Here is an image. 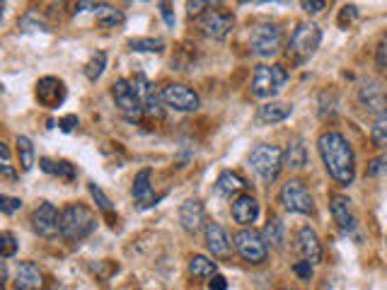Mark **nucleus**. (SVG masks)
I'll list each match as a JSON object with an SVG mask.
<instances>
[{
  "mask_svg": "<svg viewBox=\"0 0 387 290\" xmlns=\"http://www.w3.org/2000/svg\"><path fill=\"white\" fill-rule=\"evenodd\" d=\"M293 114V104L286 102H266L264 106H259L257 111V121L259 123H281Z\"/></svg>",
  "mask_w": 387,
  "mask_h": 290,
  "instance_id": "24",
  "label": "nucleus"
},
{
  "mask_svg": "<svg viewBox=\"0 0 387 290\" xmlns=\"http://www.w3.org/2000/svg\"><path fill=\"white\" fill-rule=\"evenodd\" d=\"M295 249H298V254L303 256V261H308V264H320L322 261V244H320V237H317V233L313 228H300L298 235H295Z\"/></svg>",
  "mask_w": 387,
  "mask_h": 290,
  "instance_id": "15",
  "label": "nucleus"
},
{
  "mask_svg": "<svg viewBox=\"0 0 387 290\" xmlns=\"http://www.w3.org/2000/svg\"><path fill=\"white\" fill-rule=\"evenodd\" d=\"M44 288V273L32 261H20L15 271V290H41Z\"/></svg>",
  "mask_w": 387,
  "mask_h": 290,
  "instance_id": "18",
  "label": "nucleus"
},
{
  "mask_svg": "<svg viewBox=\"0 0 387 290\" xmlns=\"http://www.w3.org/2000/svg\"><path fill=\"white\" fill-rule=\"evenodd\" d=\"M278 201L283 203V208L290 213H300V216H313L315 213V201L310 196L308 186L300 179H288L278 191Z\"/></svg>",
  "mask_w": 387,
  "mask_h": 290,
  "instance_id": "7",
  "label": "nucleus"
},
{
  "mask_svg": "<svg viewBox=\"0 0 387 290\" xmlns=\"http://www.w3.org/2000/svg\"><path fill=\"white\" fill-rule=\"evenodd\" d=\"M259 218V203L250 193H242L233 201V220L240 225H252Z\"/></svg>",
  "mask_w": 387,
  "mask_h": 290,
  "instance_id": "21",
  "label": "nucleus"
},
{
  "mask_svg": "<svg viewBox=\"0 0 387 290\" xmlns=\"http://www.w3.org/2000/svg\"><path fill=\"white\" fill-rule=\"evenodd\" d=\"M208 288H211V290H225V288H228V281H225L220 273H213L211 281H208Z\"/></svg>",
  "mask_w": 387,
  "mask_h": 290,
  "instance_id": "44",
  "label": "nucleus"
},
{
  "mask_svg": "<svg viewBox=\"0 0 387 290\" xmlns=\"http://www.w3.org/2000/svg\"><path fill=\"white\" fill-rule=\"evenodd\" d=\"M97 230V216L83 203H71L61 211L58 220V235L68 242H80L90 237Z\"/></svg>",
  "mask_w": 387,
  "mask_h": 290,
  "instance_id": "2",
  "label": "nucleus"
},
{
  "mask_svg": "<svg viewBox=\"0 0 387 290\" xmlns=\"http://www.w3.org/2000/svg\"><path fill=\"white\" fill-rule=\"evenodd\" d=\"M36 99H39V104L46 106V109L61 106L63 99H66V85H63V80L53 78V75L39 78V83H36Z\"/></svg>",
  "mask_w": 387,
  "mask_h": 290,
  "instance_id": "13",
  "label": "nucleus"
},
{
  "mask_svg": "<svg viewBox=\"0 0 387 290\" xmlns=\"http://www.w3.org/2000/svg\"><path fill=\"white\" fill-rule=\"evenodd\" d=\"M233 242H235L238 254L245 261H250V264H264L266 261L269 247H266V242L262 240L259 233H254V230H240V233H235Z\"/></svg>",
  "mask_w": 387,
  "mask_h": 290,
  "instance_id": "9",
  "label": "nucleus"
},
{
  "mask_svg": "<svg viewBox=\"0 0 387 290\" xmlns=\"http://www.w3.org/2000/svg\"><path fill=\"white\" fill-rule=\"evenodd\" d=\"M0 20H3V8H0Z\"/></svg>",
  "mask_w": 387,
  "mask_h": 290,
  "instance_id": "52",
  "label": "nucleus"
},
{
  "mask_svg": "<svg viewBox=\"0 0 387 290\" xmlns=\"http://www.w3.org/2000/svg\"><path fill=\"white\" fill-rule=\"evenodd\" d=\"M150 177H153V172L145 167V170L138 172L136 179H133L131 193H133V201L138 203V208H150L158 203V196H155L153 184H150Z\"/></svg>",
  "mask_w": 387,
  "mask_h": 290,
  "instance_id": "20",
  "label": "nucleus"
},
{
  "mask_svg": "<svg viewBox=\"0 0 387 290\" xmlns=\"http://www.w3.org/2000/svg\"><path fill=\"white\" fill-rule=\"evenodd\" d=\"M0 172H3V174H5V177H10V179H15V170H13V167H10V165H8V163H3V165H0Z\"/></svg>",
  "mask_w": 387,
  "mask_h": 290,
  "instance_id": "49",
  "label": "nucleus"
},
{
  "mask_svg": "<svg viewBox=\"0 0 387 290\" xmlns=\"http://www.w3.org/2000/svg\"><path fill=\"white\" fill-rule=\"evenodd\" d=\"M325 0H300V8L305 10L308 15H320L325 10Z\"/></svg>",
  "mask_w": 387,
  "mask_h": 290,
  "instance_id": "40",
  "label": "nucleus"
},
{
  "mask_svg": "<svg viewBox=\"0 0 387 290\" xmlns=\"http://www.w3.org/2000/svg\"><path fill=\"white\" fill-rule=\"evenodd\" d=\"M240 3H250V0H240Z\"/></svg>",
  "mask_w": 387,
  "mask_h": 290,
  "instance_id": "54",
  "label": "nucleus"
},
{
  "mask_svg": "<svg viewBox=\"0 0 387 290\" xmlns=\"http://www.w3.org/2000/svg\"><path fill=\"white\" fill-rule=\"evenodd\" d=\"M111 99L119 106L121 116L126 121H141V116L145 114L141 99H138L136 90H133V85L128 83V80H116V83L111 85Z\"/></svg>",
  "mask_w": 387,
  "mask_h": 290,
  "instance_id": "8",
  "label": "nucleus"
},
{
  "mask_svg": "<svg viewBox=\"0 0 387 290\" xmlns=\"http://www.w3.org/2000/svg\"><path fill=\"white\" fill-rule=\"evenodd\" d=\"M131 51H145V53H160L165 48L163 39H155V36H138V39L128 41Z\"/></svg>",
  "mask_w": 387,
  "mask_h": 290,
  "instance_id": "31",
  "label": "nucleus"
},
{
  "mask_svg": "<svg viewBox=\"0 0 387 290\" xmlns=\"http://www.w3.org/2000/svg\"><path fill=\"white\" fill-rule=\"evenodd\" d=\"M95 18H97V25L109 29V27H116L123 22V13L114 5H107V3H97L95 8Z\"/></svg>",
  "mask_w": 387,
  "mask_h": 290,
  "instance_id": "26",
  "label": "nucleus"
},
{
  "mask_svg": "<svg viewBox=\"0 0 387 290\" xmlns=\"http://www.w3.org/2000/svg\"><path fill=\"white\" fill-rule=\"evenodd\" d=\"M160 15H163L165 25H168V27H175V15H172L170 0H160Z\"/></svg>",
  "mask_w": 387,
  "mask_h": 290,
  "instance_id": "42",
  "label": "nucleus"
},
{
  "mask_svg": "<svg viewBox=\"0 0 387 290\" xmlns=\"http://www.w3.org/2000/svg\"><path fill=\"white\" fill-rule=\"evenodd\" d=\"M206 249L213 256H225L230 251V240L218 223H206Z\"/></svg>",
  "mask_w": 387,
  "mask_h": 290,
  "instance_id": "23",
  "label": "nucleus"
},
{
  "mask_svg": "<svg viewBox=\"0 0 387 290\" xmlns=\"http://www.w3.org/2000/svg\"><path fill=\"white\" fill-rule=\"evenodd\" d=\"M97 3L95 0H78V5H75V13H88V10H93L95 13Z\"/></svg>",
  "mask_w": 387,
  "mask_h": 290,
  "instance_id": "46",
  "label": "nucleus"
},
{
  "mask_svg": "<svg viewBox=\"0 0 387 290\" xmlns=\"http://www.w3.org/2000/svg\"><path fill=\"white\" fill-rule=\"evenodd\" d=\"M8 158H10V150H8V145H5L3 141H0V160H3V163H8Z\"/></svg>",
  "mask_w": 387,
  "mask_h": 290,
  "instance_id": "50",
  "label": "nucleus"
},
{
  "mask_svg": "<svg viewBox=\"0 0 387 290\" xmlns=\"http://www.w3.org/2000/svg\"><path fill=\"white\" fill-rule=\"evenodd\" d=\"M317 150L330 177L341 186L353 184L356 179V155L346 138L339 131H325L317 138Z\"/></svg>",
  "mask_w": 387,
  "mask_h": 290,
  "instance_id": "1",
  "label": "nucleus"
},
{
  "mask_svg": "<svg viewBox=\"0 0 387 290\" xmlns=\"http://www.w3.org/2000/svg\"><path fill=\"white\" fill-rule=\"evenodd\" d=\"M283 46V32L278 25L271 22H257L250 27V48L254 56L271 58Z\"/></svg>",
  "mask_w": 387,
  "mask_h": 290,
  "instance_id": "5",
  "label": "nucleus"
},
{
  "mask_svg": "<svg viewBox=\"0 0 387 290\" xmlns=\"http://www.w3.org/2000/svg\"><path fill=\"white\" fill-rule=\"evenodd\" d=\"M0 95H3V83H0Z\"/></svg>",
  "mask_w": 387,
  "mask_h": 290,
  "instance_id": "51",
  "label": "nucleus"
},
{
  "mask_svg": "<svg viewBox=\"0 0 387 290\" xmlns=\"http://www.w3.org/2000/svg\"><path fill=\"white\" fill-rule=\"evenodd\" d=\"M288 83V71L283 66H257L252 75V95L257 99H273Z\"/></svg>",
  "mask_w": 387,
  "mask_h": 290,
  "instance_id": "3",
  "label": "nucleus"
},
{
  "mask_svg": "<svg viewBox=\"0 0 387 290\" xmlns=\"http://www.w3.org/2000/svg\"><path fill=\"white\" fill-rule=\"evenodd\" d=\"M375 63H378V68L383 73H387V34L380 39L378 44V53H375Z\"/></svg>",
  "mask_w": 387,
  "mask_h": 290,
  "instance_id": "38",
  "label": "nucleus"
},
{
  "mask_svg": "<svg viewBox=\"0 0 387 290\" xmlns=\"http://www.w3.org/2000/svg\"><path fill=\"white\" fill-rule=\"evenodd\" d=\"M245 186H247L245 179H242L240 174H235V172H230V170L220 172L218 181H216V191L220 193V196H233V193L242 191Z\"/></svg>",
  "mask_w": 387,
  "mask_h": 290,
  "instance_id": "25",
  "label": "nucleus"
},
{
  "mask_svg": "<svg viewBox=\"0 0 387 290\" xmlns=\"http://www.w3.org/2000/svg\"><path fill=\"white\" fill-rule=\"evenodd\" d=\"M293 271L298 273L303 281H310V278H313V264H308V261H295Z\"/></svg>",
  "mask_w": 387,
  "mask_h": 290,
  "instance_id": "41",
  "label": "nucleus"
},
{
  "mask_svg": "<svg viewBox=\"0 0 387 290\" xmlns=\"http://www.w3.org/2000/svg\"><path fill=\"white\" fill-rule=\"evenodd\" d=\"M233 25H235V18L225 10H218V8H211L206 13L198 15V27L206 36L216 41H223L225 36L233 32Z\"/></svg>",
  "mask_w": 387,
  "mask_h": 290,
  "instance_id": "10",
  "label": "nucleus"
},
{
  "mask_svg": "<svg viewBox=\"0 0 387 290\" xmlns=\"http://www.w3.org/2000/svg\"><path fill=\"white\" fill-rule=\"evenodd\" d=\"M281 290H290V288H281Z\"/></svg>",
  "mask_w": 387,
  "mask_h": 290,
  "instance_id": "56",
  "label": "nucleus"
},
{
  "mask_svg": "<svg viewBox=\"0 0 387 290\" xmlns=\"http://www.w3.org/2000/svg\"><path fill=\"white\" fill-rule=\"evenodd\" d=\"M330 211H332V218H334L337 228L341 230L344 235H351L356 230V216L351 211V201L341 193H334L330 196Z\"/></svg>",
  "mask_w": 387,
  "mask_h": 290,
  "instance_id": "16",
  "label": "nucleus"
},
{
  "mask_svg": "<svg viewBox=\"0 0 387 290\" xmlns=\"http://www.w3.org/2000/svg\"><path fill=\"white\" fill-rule=\"evenodd\" d=\"M320 41H322L320 27L315 22H300L288 41V58H293L295 63L308 61L317 48H320Z\"/></svg>",
  "mask_w": 387,
  "mask_h": 290,
  "instance_id": "4",
  "label": "nucleus"
},
{
  "mask_svg": "<svg viewBox=\"0 0 387 290\" xmlns=\"http://www.w3.org/2000/svg\"><path fill=\"white\" fill-rule=\"evenodd\" d=\"M88 189H90V196L97 201V206H100V211L102 213H107V216H111V201L107 198V193L100 189V186L95 184V181H90L88 184Z\"/></svg>",
  "mask_w": 387,
  "mask_h": 290,
  "instance_id": "34",
  "label": "nucleus"
},
{
  "mask_svg": "<svg viewBox=\"0 0 387 290\" xmlns=\"http://www.w3.org/2000/svg\"><path fill=\"white\" fill-rule=\"evenodd\" d=\"M34 18H36V15H34V13H29V15H27V18L20 20V27H27V25H29V20H34ZM36 29L48 32V25H46V22H41V20H36Z\"/></svg>",
  "mask_w": 387,
  "mask_h": 290,
  "instance_id": "45",
  "label": "nucleus"
},
{
  "mask_svg": "<svg viewBox=\"0 0 387 290\" xmlns=\"http://www.w3.org/2000/svg\"><path fill=\"white\" fill-rule=\"evenodd\" d=\"M53 174L61 177V179H66V181H73L75 177H78V172H75V165L66 163V160H61V163L53 165Z\"/></svg>",
  "mask_w": 387,
  "mask_h": 290,
  "instance_id": "37",
  "label": "nucleus"
},
{
  "mask_svg": "<svg viewBox=\"0 0 387 290\" xmlns=\"http://www.w3.org/2000/svg\"><path fill=\"white\" fill-rule=\"evenodd\" d=\"M179 223L182 228L189 235H196L198 230L206 223V211H203V203L196 201V198H189L179 206Z\"/></svg>",
  "mask_w": 387,
  "mask_h": 290,
  "instance_id": "17",
  "label": "nucleus"
},
{
  "mask_svg": "<svg viewBox=\"0 0 387 290\" xmlns=\"http://www.w3.org/2000/svg\"><path fill=\"white\" fill-rule=\"evenodd\" d=\"M370 138L375 145H387V106L375 116L373 126H370Z\"/></svg>",
  "mask_w": 387,
  "mask_h": 290,
  "instance_id": "32",
  "label": "nucleus"
},
{
  "mask_svg": "<svg viewBox=\"0 0 387 290\" xmlns=\"http://www.w3.org/2000/svg\"><path fill=\"white\" fill-rule=\"evenodd\" d=\"M131 85H133V90H136V95H138V99H141V104H143V111L145 114H150V116H163V106H160V102H163V97H160L158 92H155V88H153V83H150L148 78H145L143 73H138L136 78L131 80Z\"/></svg>",
  "mask_w": 387,
  "mask_h": 290,
  "instance_id": "14",
  "label": "nucleus"
},
{
  "mask_svg": "<svg viewBox=\"0 0 387 290\" xmlns=\"http://www.w3.org/2000/svg\"><path fill=\"white\" fill-rule=\"evenodd\" d=\"M53 165H56V163H53V160H48V158H41L39 160V167L44 170L46 174H53Z\"/></svg>",
  "mask_w": 387,
  "mask_h": 290,
  "instance_id": "47",
  "label": "nucleus"
},
{
  "mask_svg": "<svg viewBox=\"0 0 387 290\" xmlns=\"http://www.w3.org/2000/svg\"><path fill=\"white\" fill-rule=\"evenodd\" d=\"M356 18H358V10H356V5H344V8H341V13H339V25H341V27H346V22L351 25Z\"/></svg>",
  "mask_w": 387,
  "mask_h": 290,
  "instance_id": "39",
  "label": "nucleus"
},
{
  "mask_svg": "<svg viewBox=\"0 0 387 290\" xmlns=\"http://www.w3.org/2000/svg\"><path fill=\"white\" fill-rule=\"evenodd\" d=\"M283 165L290 170H303L308 165V148H305L303 138H290L286 150H283Z\"/></svg>",
  "mask_w": 387,
  "mask_h": 290,
  "instance_id": "22",
  "label": "nucleus"
},
{
  "mask_svg": "<svg viewBox=\"0 0 387 290\" xmlns=\"http://www.w3.org/2000/svg\"><path fill=\"white\" fill-rule=\"evenodd\" d=\"M20 208H22V198L0 193V213H3V216H15Z\"/></svg>",
  "mask_w": 387,
  "mask_h": 290,
  "instance_id": "35",
  "label": "nucleus"
},
{
  "mask_svg": "<svg viewBox=\"0 0 387 290\" xmlns=\"http://www.w3.org/2000/svg\"><path fill=\"white\" fill-rule=\"evenodd\" d=\"M18 158L22 172H29L34 167V145L27 136H18Z\"/></svg>",
  "mask_w": 387,
  "mask_h": 290,
  "instance_id": "29",
  "label": "nucleus"
},
{
  "mask_svg": "<svg viewBox=\"0 0 387 290\" xmlns=\"http://www.w3.org/2000/svg\"><path fill=\"white\" fill-rule=\"evenodd\" d=\"M104 68H107V53L95 51L93 56H90V61L85 63V78H88L90 83H97V80L102 78V73H104Z\"/></svg>",
  "mask_w": 387,
  "mask_h": 290,
  "instance_id": "28",
  "label": "nucleus"
},
{
  "mask_svg": "<svg viewBox=\"0 0 387 290\" xmlns=\"http://www.w3.org/2000/svg\"><path fill=\"white\" fill-rule=\"evenodd\" d=\"M220 3H223V0H189V3H186V10H189V15H201L211 8H218Z\"/></svg>",
  "mask_w": 387,
  "mask_h": 290,
  "instance_id": "36",
  "label": "nucleus"
},
{
  "mask_svg": "<svg viewBox=\"0 0 387 290\" xmlns=\"http://www.w3.org/2000/svg\"><path fill=\"white\" fill-rule=\"evenodd\" d=\"M189 271H191V276L211 278L213 273H216V261H211L208 256L196 254V256H191V261H189Z\"/></svg>",
  "mask_w": 387,
  "mask_h": 290,
  "instance_id": "30",
  "label": "nucleus"
},
{
  "mask_svg": "<svg viewBox=\"0 0 387 290\" xmlns=\"http://www.w3.org/2000/svg\"><path fill=\"white\" fill-rule=\"evenodd\" d=\"M5 281H8V268H5V261L0 259V290H5Z\"/></svg>",
  "mask_w": 387,
  "mask_h": 290,
  "instance_id": "48",
  "label": "nucleus"
},
{
  "mask_svg": "<svg viewBox=\"0 0 387 290\" xmlns=\"http://www.w3.org/2000/svg\"><path fill=\"white\" fill-rule=\"evenodd\" d=\"M18 254V237L13 233H0V259H10Z\"/></svg>",
  "mask_w": 387,
  "mask_h": 290,
  "instance_id": "33",
  "label": "nucleus"
},
{
  "mask_svg": "<svg viewBox=\"0 0 387 290\" xmlns=\"http://www.w3.org/2000/svg\"><path fill=\"white\" fill-rule=\"evenodd\" d=\"M262 240L266 242V247H283V223L276 216L266 220L264 230H262Z\"/></svg>",
  "mask_w": 387,
  "mask_h": 290,
  "instance_id": "27",
  "label": "nucleus"
},
{
  "mask_svg": "<svg viewBox=\"0 0 387 290\" xmlns=\"http://www.w3.org/2000/svg\"><path fill=\"white\" fill-rule=\"evenodd\" d=\"M58 220H61V213L56 211L53 203H39V208H34L32 213V228L39 237H56L58 235Z\"/></svg>",
  "mask_w": 387,
  "mask_h": 290,
  "instance_id": "12",
  "label": "nucleus"
},
{
  "mask_svg": "<svg viewBox=\"0 0 387 290\" xmlns=\"http://www.w3.org/2000/svg\"><path fill=\"white\" fill-rule=\"evenodd\" d=\"M56 290H66V288H56Z\"/></svg>",
  "mask_w": 387,
  "mask_h": 290,
  "instance_id": "55",
  "label": "nucleus"
},
{
  "mask_svg": "<svg viewBox=\"0 0 387 290\" xmlns=\"http://www.w3.org/2000/svg\"><path fill=\"white\" fill-rule=\"evenodd\" d=\"M3 5H5V0H0V8H3Z\"/></svg>",
  "mask_w": 387,
  "mask_h": 290,
  "instance_id": "53",
  "label": "nucleus"
},
{
  "mask_svg": "<svg viewBox=\"0 0 387 290\" xmlns=\"http://www.w3.org/2000/svg\"><path fill=\"white\" fill-rule=\"evenodd\" d=\"M58 126H61L63 133H71V131H75V126H78V116H75V114L63 116V119L58 121Z\"/></svg>",
  "mask_w": 387,
  "mask_h": 290,
  "instance_id": "43",
  "label": "nucleus"
},
{
  "mask_svg": "<svg viewBox=\"0 0 387 290\" xmlns=\"http://www.w3.org/2000/svg\"><path fill=\"white\" fill-rule=\"evenodd\" d=\"M160 97H163L165 106H170L175 111H196L201 106L198 95L194 92L189 85H182V83H170L168 88H163Z\"/></svg>",
  "mask_w": 387,
  "mask_h": 290,
  "instance_id": "11",
  "label": "nucleus"
},
{
  "mask_svg": "<svg viewBox=\"0 0 387 290\" xmlns=\"http://www.w3.org/2000/svg\"><path fill=\"white\" fill-rule=\"evenodd\" d=\"M250 165L264 181H276L283 170V150L269 143L257 145L250 153Z\"/></svg>",
  "mask_w": 387,
  "mask_h": 290,
  "instance_id": "6",
  "label": "nucleus"
},
{
  "mask_svg": "<svg viewBox=\"0 0 387 290\" xmlns=\"http://www.w3.org/2000/svg\"><path fill=\"white\" fill-rule=\"evenodd\" d=\"M358 102H361L363 109L368 111H383L387 106V95L380 88V83L375 80H363L361 88H358Z\"/></svg>",
  "mask_w": 387,
  "mask_h": 290,
  "instance_id": "19",
  "label": "nucleus"
}]
</instances>
